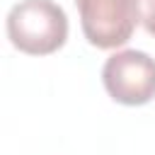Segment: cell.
I'll use <instances>...</instances> for the list:
<instances>
[{"instance_id": "6da1fadb", "label": "cell", "mask_w": 155, "mask_h": 155, "mask_svg": "<svg viewBox=\"0 0 155 155\" xmlns=\"http://www.w3.org/2000/svg\"><path fill=\"white\" fill-rule=\"evenodd\" d=\"M10 44L29 56H48L68 39V17L53 0H22L7 12Z\"/></svg>"}, {"instance_id": "7a4b0ae2", "label": "cell", "mask_w": 155, "mask_h": 155, "mask_svg": "<svg viewBox=\"0 0 155 155\" xmlns=\"http://www.w3.org/2000/svg\"><path fill=\"white\" fill-rule=\"evenodd\" d=\"M85 39L97 48L124 46L140 22V0H75Z\"/></svg>"}, {"instance_id": "3957f363", "label": "cell", "mask_w": 155, "mask_h": 155, "mask_svg": "<svg viewBox=\"0 0 155 155\" xmlns=\"http://www.w3.org/2000/svg\"><path fill=\"white\" fill-rule=\"evenodd\" d=\"M102 82L109 97L119 104H148L155 99V58L136 48L116 51L102 68Z\"/></svg>"}, {"instance_id": "277c9868", "label": "cell", "mask_w": 155, "mask_h": 155, "mask_svg": "<svg viewBox=\"0 0 155 155\" xmlns=\"http://www.w3.org/2000/svg\"><path fill=\"white\" fill-rule=\"evenodd\" d=\"M140 22L150 36H155V0H143V15Z\"/></svg>"}]
</instances>
